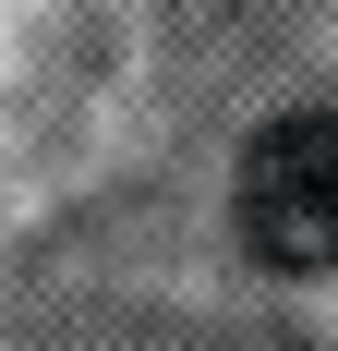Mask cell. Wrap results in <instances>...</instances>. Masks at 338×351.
I'll list each match as a JSON object with an SVG mask.
<instances>
[{
	"instance_id": "cell-1",
	"label": "cell",
	"mask_w": 338,
	"mask_h": 351,
	"mask_svg": "<svg viewBox=\"0 0 338 351\" xmlns=\"http://www.w3.org/2000/svg\"><path fill=\"white\" fill-rule=\"evenodd\" d=\"M242 243L278 279H326L338 267V109H290L242 145Z\"/></svg>"
}]
</instances>
